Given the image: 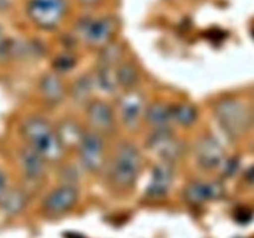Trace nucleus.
I'll return each mask as SVG.
<instances>
[{"label":"nucleus","mask_w":254,"mask_h":238,"mask_svg":"<svg viewBox=\"0 0 254 238\" xmlns=\"http://www.w3.org/2000/svg\"><path fill=\"white\" fill-rule=\"evenodd\" d=\"M79 2H81L82 5H84V6H94V5H97L98 2H101L102 0H78Z\"/></svg>","instance_id":"nucleus-27"},{"label":"nucleus","mask_w":254,"mask_h":238,"mask_svg":"<svg viewBox=\"0 0 254 238\" xmlns=\"http://www.w3.org/2000/svg\"><path fill=\"white\" fill-rule=\"evenodd\" d=\"M87 121L91 125V130L101 135H111L114 133L117 125V117L114 109L107 102L101 99H92L86 106Z\"/></svg>","instance_id":"nucleus-11"},{"label":"nucleus","mask_w":254,"mask_h":238,"mask_svg":"<svg viewBox=\"0 0 254 238\" xmlns=\"http://www.w3.org/2000/svg\"><path fill=\"white\" fill-rule=\"evenodd\" d=\"M27 195L21 188H7L4 197L0 200V207L5 215L16 216L25 210Z\"/></svg>","instance_id":"nucleus-19"},{"label":"nucleus","mask_w":254,"mask_h":238,"mask_svg":"<svg viewBox=\"0 0 254 238\" xmlns=\"http://www.w3.org/2000/svg\"><path fill=\"white\" fill-rule=\"evenodd\" d=\"M146 148L160 158V161L175 164L185 153L184 144L174 134L171 128L153 130L146 140Z\"/></svg>","instance_id":"nucleus-6"},{"label":"nucleus","mask_w":254,"mask_h":238,"mask_svg":"<svg viewBox=\"0 0 254 238\" xmlns=\"http://www.w3.org/2000/svg\"><path fill=\"white\" fill-rule=\"evenodd\" d=\"M124 54H126V51H124V47L121 44L111 41L106 46L99 49L98 63L117 67L121 62L124 61Z\"/></svg>","instance_id":"nucleus-23"},{"label":"nucleus","mask_w":254,"mask_h":238,"mask_svg":"<svg viewBox=\"0 0 254 238\" xmlns=\"http://www.w3.org/2000/svg\"><path fill=\"white\" fill-rule=\"evenodd\" d=\"M248 178L254 181V168H252L250 171H248Z\"/></svg>","instance_id":"nucleus-28"},{"label":"nucleus","mask_w":254,"mask_h":238,"mask_svg":"<svg viewBox=\"0 0 254 238\" xmlns=\"http://www.w3.org/2000/svg\"><path fill=\"white\" fill-rule=\"evenodd\" d=\"M117 67L107 66V64L98 63L94 74V84L101 89L102 92L107 94H113L119 88L118 82H117Z\"/></svg>","instance_id":"nucleus-21"},{"label":"nucleus","mask_w":254,"mask_h":238,"mask_svg":"<svg viewBox=\"0 0 254 238\" xmlns=\"http://www.w3.org/2000/svg\"><path fill=\"white\" fill-rule=\"evenodd\" d=\"M56 131L64 150L77 148L84 133L81 126H79V124L74 121L73 119H64V120H62L60 125L56 128Z\"/></svg>","instance_id":"nucleus-17"},{"label":"nucleus","mask_w":254,"mask_h":238,"mask_svg":"<svg viewBox=\"0 0 254 238\" xmlns=\"http://www.w3.org/2000/svg\"><path fill=\"white\" fill-rule=\"evenodd\" d=\"M94 79L89 74H83L78 77L76 81L72 83L69 94H71L72 101L78 106L86 107L92 101V94L94 91Z\"/></svg>","instance_id":"nucleus-18"},{"label":"nucleus","mask_w":254,"mask_h":238,"mask_svg":"<svg viewBox=\"0 0 254 238\" xmlns=\"http://www.w3.org/2000/svg\"><path fill=\"white\" fill-rule=\"evenodd\" d=\"M143 169V155L140 150L129 141L117 146L108 165V178L111 185L118 191L131 190L138 182Z\"/></svg>","instance_id":"nucleus-2"},{"label":"nucleus","mask_w":254,"mask_h":238,"mask_svg":"<svg viewBox=\"0 0 254 238\" xmlns=\"http://www.w3.org/2000/svg\"><path fill=\"white\" fill-rule=\"evenodd\" d=\"M82 168L91 174H99L108 164L104 136L93 130L84 131L77 145Z\"/></svg>","instance_id":"nucleus-4"},{"label":"nucleus","mask_w":254,"mask_h":238,"mask_svg":"<svg viewBox=\"0 0 254 238\" xmlns=\"http://www.w3.org/2000/svg\"><path fill=\"white\" fill-rule=\"evenodd\" d=\"M76 64L77 59L71 52H64V54L59 55L52 62V67L57 74L67 73V72L72 71L76 67Z\"/></svg>","instance_id":"nucleus-24"},{"label":"nucleus","mask_w":254,"mask_h":238,"mask_svg":"<svg viewBox=\"0 0 254 238\" xmlns=\"http://www.w3.org/2000/svg\"><path fill=\"white\" fill-rule=\"evenodd\" d=\"M11 42V40H9L5 36L4 31L0 27V63L7 61L12 56Z\"/></svg>","instance_id":"nucleus-25"},{"label":"nucleus","mask_w":254,"mask_h":238,"mask_svg":"<svg viewBox=\"0 0 254 238\" xmlns=\"http://www.w3.org/2000/svg\"><path fill=\"white\" fill-rule=\"evenodd\" d=\"M170 108L174 123H178L179 125L184 126V128H190L197 121L198 111L192 104L178 103L170 106Z\"/></svg>","instance_id":"nucleus-22"},{"label":"nucleus","mask_w":254,"mask_h":238,"mask_svg":"<svg viewBox=\"0 0 254 238\" xmlns=\"http://www.w3.org/2000/svg\"><path fill=\"white\" fill-rule=\"evenodd\" d=\"M225 195V187L217 181H192L184 188V198L190 205L198 206L220 200Z\"/></svg>","instance_id":"nucleus-13"},{"label":"nucleus","mask_w":254,"mask_h":238,"mask_svg":"<svg viewBox=\"0 0 254 238\" xmlns=\"http://www.w3.org/2000/svg\"><path fill=\"white\" fill-rule=\"evenodd\" d=\"M117 31V22L113 17L104 16L98 19L87 20L79 25V35L86 45L91 49H102L113 41Z\"/></svg>","instance_id":"nucleus-8"},{"label":"nucleus","mask_w":254,"mask_h":238,"mask_svg":"<svg viewBox=\"0 0 254 238\" xmlns=\"http://www.w3.org/2000/svg\"><path fill=\"white\" fill-rule=\"evenodd\" d=\"M117 82L119 88L124 91L135 89L140 82V72L136 64L131 61H123L117 66Z\"/></svg>","instance_id":"nucleus-20"},{"label":"nucleus","mask_w":254,"mask_h":238,"mask_svg":"<svg viewBox=\"0 0 254 238\" xmlns=\"http://www.w3.org/2000/svg\"><path fill=\"white\" fill-rule=\"evenodd\" d=\"M119 116L124 125L130 130L139 128L145 114V97L139 89L124 92L119 99Z\"/></svg>","instance_id":"nucleus-10"},{"label":"nucleus","mask_w":254,"mask_h":238,"mask_svg":"<svg viewBox=\"0 0 254 238\" xmlns=\"http://www.w3.org/2000/svg\"><path fill=\"white\" fill-rule=\"evenodd\" d=\"M78 200V188L72 183H64L54 188L51 192L45 196L41 203L42 212L47 217H62L76 207Z\"/></svg>","instance_id":"nucleus-7"},{"label":"nucleus","mask_w":254,"mask_h":238,"mask_svg":"<svg viewBox=\"0 0 254 238\" xmlns=\"http://www.w3.org/2000/svg\"><path fill=\"white\" fill-rule=\"evenodd\" d=\"M7 178H6V174L0 169V200L4 197L5 192L7 191Z\"/></svg>","instance_id":"nucleus-26"},{"label":"nucleus","mask_w":254,"mask_h":238,"mask_svg":"<svg viewBox=\"0 0 254 238\" xmlns=\"http://www.w3.org/2000/svg\"><path fill=\"white\" fill-rule=\"evenodd\" d=\"M19 161L22 175L29 182L37 183L44 180L47 173V161L36 151L25 146L20 151Z\"/></svg>","instance_id":"nucleus-14"},{"label":"nucleus","mask_w":254,"mask_h":238,"mask_svg":"<svg viewBox=\"0 0 254 238\" xmlns=\"http://www.w3.org/2000/svg\"><path fill=\"white\" fill-rule=\"evenodd\" d=\"M20 134L26 146L36 151L47 163H60L66 150L57 135L56 128L47 119L32 116L25 119L20 126Z\"/></svg>","instance_id":"nucleus-1"},{"label":"nucleus","mask_w":254,"mask_h":238,"mask_svg":"<svg viewBox=\"0 0 254 238\" xmlns=\"http://www.w3.org/2000/svg\"><path fill=\"white\" fill-rule=\"evenodd\" d=\"M144 119L153 128V130L159 129H169L173 121L171 108L163 102H154L146 106Z\"/></svg>","instance_id":"nucleus-16"},{"label":"nucleus","mask_w":254,"mask_h":238,"mask_svg":"<svg viewBox=\"0 0 254 238\" xmlns=\"http://www.w3.org/2000/svg\"><path fill=\"white\" fill-rule=\"evenodd\" d=\"M29 19L42 30H54L61 25L67 14L66 0H29Z\"/></svg>","instance_id":"nucleus-5"},{"label":"nucleus","mask_w":254,"mask_h":238,"mask_svg":"<svg viewBox=\"0 0 254 238\" xmlns=\"http://www.w3.org/2000/svg\"><path fill=\"white\" fill-rule=\"evenodd\" d=\"M193 155L198 168L208 173L220 169L226 160L222 144L212 135H203L196 141Z\"/></svg>","instance_id":"nucleus-9"},{"label":"nucleus","mask_w":254,"mask_h":238,"mask_svg":"<svg viewBox=\"0 0 254 238\" xmlns=\"http://www.w3.org/2000/svg\"><path fill=\"white\" fill-rule=\"evenodd\" d=\"M175 164L160 161L151 171L150 181L145 190V196L149 200H161L170 192L175 178Z\"/></svg>","instance_id":"nucleus-12"},{"label":"nucleus","mask_w":254,"mask_h":238,"mask_svg":"<svg viewBox=\"0 0 254 238\" xmlns=\"http://www.w3.org/2000/svg\"><path fill=\"white\" fill-rule=\"evenodd\" d=\"M216 120L230 138L237 139L248 130L251 125V113L247 107L237 99H221L213 108Z\"/></svg>","instance_id":"nucleus-3"},{"label":"nucleus","mask_w":254,"mask_h":238,"mask_svg":"<svg viewBox=\"0 0 254 238\" xmlns=\"http://www.w3.org/2000/svg\"><path fill=\"white\" fill-rule=\"evenodd\" d=\"M39 92L41 98L50 106H59L67 96L66 86L56 72L46 73L40 78Z\"/></svg>","instance_id":"nucleus-15"}]
</instances>
